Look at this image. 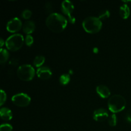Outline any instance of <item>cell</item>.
<instances>
[{
    "label": "cell",
    "mask_w": 131,
    "mask_h": 131,
    "mask_svg": "<svg viewBox=\"0 0 131 131\" xmlns=\"http://www.w3.org/2000/svg\"><path fill=\"white\" fill-rule=\"evenodd\" d=\"M46 24L49 30L54 33H61L67 26V20L58 13H52L47 17Z\"/></svg>",
    "instance_id": "cell-1"
},
{
    "label": "cell",
    "mask_w": 131,
    "mask_h": 131,
    "mask_svg": "<svg viewBox=\"0 0 131 131\" xmlns=\"http://www.w3.org/2000/svg\"><path fill=\"white\" fill-rule=\"evenodd\" d=\"M83 28L86 32L88 33H98L102 26V20L96 17H88L83 22Z\"/></svg>",
    "instance_id": "cell-2"
},
{
    "label": "cell",
    "mask_w": 131,
    "mask_h": 131,
    "mask_svg": "<svg viewBox=\"0 0 131 131\" xmlns=\"http://www.w3.org/2000/svg\"><path fill=\"white\" fill-rule=\"evenodd\" d=\"M109 110L114 113L123 111L126 106V101L120 95H114L111 97L107 102Z\"/></svg>",
    "instance_id": "cell-3"
},
{
    "label": "cell",
    "mask_w": 131,
    "mask_h": 131,
    "mask_svg": "<svg viewBox=\"0 0 131 131\" xmlns=\"http://www.w3.org/2000/svg\"><path fill=\"white\" fill-rule=\"evenodd\" d=\"M35 74V69L31 65H20L17 70V75L20 80L23 81H30L33 79Z\"/></svg>",
    "instance_id": "cell-4"
},
{
    "label": "cell",
    "mask_w": 131,
    "mask_h": 131,
    "mask_svg": "<svg viewBox=\"0 0 131 131\" xmlns=\"http://www.w3.org/2000/svg\"><path fill=\"white\" fill-rule=\"evenodd\" d=\"M24 43V37L20 34H14L6 39L5 44L6 48L11 51H17L20 49Z\"/></svg>",
    "instance_id": "cell-5"
},
{
    "label": "cell",
    "mask_w": 131,
    "mask_h": 131,
    "mask_svg": "<svg viewBox=\"0 0 131 131\" xmlns=\"http://www.w3.org/2000/svg\"><path fill=\"white\" fill-rule=\"evenodd\" d=\"M12 101L14 104L18 107H26L30 104L31 98L28 95L24 93H17L14 95L12 98Z\"/></svg>",
    "instance_id": "cell-6"
},
{
    "label": "cell",
    "mask_w": 131,
    "mask_h": 131,
    "mask_svg": "<svg viewBox=\"0 0 131 131\" xmlns=\"http://www.w3.org/2000/svg\"><path fill=\"white\" fill-rule=\"evenodd\" d=\"M74 10V6L71 1L65 0L61 3V10L65 15H67L69 22L71 24H74L75 22V17L72 15Z\"/></svg>",
    "instance_id": "cell-7"
},
{
    "label": "cell",
    "mask_w": 131,
    "mask_h": 131,
    "mask_svg": "<svg viewBox=\"0 0 131 131\" xmlns=\"http://www.w3.org/2000/svg\"><path fill=\"white\" fill-rule=\"evenodd\" d=\"M22 23L19 18L15 17L8 22L6 24V29L10 33H15L21 29Z\"/></svg>",
    "instance_id": "cell-8"
},
{
    "label": "cell",
    "mask_w": 131,
    "mask_h": 131,
    "mask_svg": "<svg viewBox=\"0 0 131 131\" xmlns=\"http://www.w3.org/2000/svg\"><path fill=\"white\" fill-rule=\"evenodd\" d=\"M93 119L97 122H103L108 119L109 115L107 110L103 108H99L94 111L93 115Z\"/></svg>",
    "instance_id": "cell-9"
},
{
    "label": "cell",
    "mask_w": 131,
    "mask_h": 131,
    "mask_svg": "<svg viewBox=\"0 0 131 131\" xmlns=\"http://www.w3.org/2000/svg\"><path fill=\"white\" fill-rule=\"evenodd\" d=\"M37 74L40 79L42 80H47L51 77L52 72L51 69L47 67H41L37 69Z\"/></svg>",
    "instance_id": "cell-10"
},
{
    "label": "cell",
    "mask_w": 131,
    "mask_h": 131,
    "mask_svg": "<svg viewBox=\"0 0 131 131\" xmlns=\"http://www.w3.org/2000/svg\"><path fill=\"white\" fill-rule=\"evenodd\" d=\"M96 92L98 93L99 95L103 99L108 98L111 95L110 89L106 86L99 85L96 88Z\"/></svg>",
    "instance_id": "cell-11"
},
{
    "label": "cell",
    "mask_w": 131,
    "mask_h": 131,
    "mask_svg": "<svg viewBox=\"0 0 131 131\" xmlns=\"http://www.w3.org/2000/svg\"><path fill=\"white\" fill-rule=\"evenodd\" d=\"M23 29L24 33L28 35L34 32L35 29V24L32 20H27L23 25Z\"/></svg>",
    "instance_id": "cell-12"
},
{
    "label": "cell",
    "mask_w": 131,
    "mask_h": 131,
    "mask_svg": "<svg viewBox=\"0 0 131 131\" xmlns=\"http://www.w3.org/2000/svg\"><path fill=\"white\" fill-rule=\"evenodd\" d=\"M0 115L2 120L5 121H9L12 118V113L10 109L7 107H2L0 110Z\"/></svg>",
    "instance_id": "cell-13"
},
{
    "label": "cell",
    "mask_w": 131,
    "mask_h": 131,
    "mask_svg": "<svg viewBox=\"0 0 131 131\" xmlns=\"http://www.w3.org/2000/svg\"><path fill=\"white\" fill-rule=\"evenodd\" d=\"M120 15L122 19H127L129 17L130 14V8L128 6V5L127 4H124V5H122L120 8Z\"/></svg>",
    "instance_id": "cell-14"
},
{
    "label": "cell",
    "mask_w": 131,
    "mask_h": 131,
    "mask_svg": "<svg viewBox=\"0 0 131 131\" xmlns=\"http://www.w3.org/2000/svg\"><path fill=\"white\" fill-rule=\"evenodd\" d=\"M9 58V53L6 49H1L0 50V63L1 64L5 63Z\"/></svg>",
    "instance_id": "cell-15"
},
{
    "label": "cell",
    "mask_w": 131,
    "mask_h": 131,
    "mask_svg": "<svg viewBox=\"0 0 131 131\" xmlns=\"http://www.w3.org/2000/svg\"><path fill=\"white\" fill-rule=\"evenodd\" d=\"M45 60H46V58H45L44 56H36V57L35 58L34 60H33V65H34V66L36 67H41V66H42L43 64V63H44Z\"/></svg>",
    "instance_id": "cell-16"
},
{
    "label": "cell",
    "mask_w": 131,
    "mask_h": 131,
    "mask_svg": "<svg viewBox=\"0 0 131 131\" xmlns=\"http://www.w3.org/2000/svg\"><path fill=\"white\" fill-rule=\"evenodd\" d=\"M70 81V77L69 74H62L61 76L60 77L59 79V81H60V84L61 85H66V84H69V83Z\"/></svg>",
    "instance_id": "cell-17"
},
{
    "label": "cell",
    "mask_w": 131,
    "mask_h": 131,
    "mask_svg": "<svg viewBox=\"0 0 131 131\" xmlns=\"http://www.w3.org/2000/svg\"><path fill=\"white\" fill-rule=\"evenodd\" d=\"M107 121H108V124L110 126H116V124H117V118H116V116L115 114H113L108 118Z\"/></svg>",
    "instance_id": "cell-18"
},
{
    "label": "cell",
    "mask_w": 131,
    "mask_h": 131,
    "mask_svg": "<svg viewBox=\"0 0 131 131\" xmlns=\"http://www.w3.org/2000/svg\"><path fill=\"white\" fill-rule=\"evenodd\" d=\"M110 11L107 10H102V11L100 12L99 18L101 20H104V19H107V18L110 17Z\"/></svg>",
    "instance_id": "cell-19"
},
{
    "label": "cell",
    "mask_w": 131,
    "mask_h": 131,
    "mask_svg": "<svg viewBox=\"0 0 131 131\" xmlns=\"http://www.w3.org/2000/svg\"><path fill=\"white\" fill-rule=\"evenodd\" d=\"M31 15L32 12H31V10H28V9L23 10V12L21 13V17L24 19H29L31 17Z\"/></svg>",
    "instance_id": "cell-20"
},
{
    "label": "cell",
    "mask_w": 131,
    "mask_h": 131,
    "mask_svg": "<svg viewBox=\"0 0 131 131\" xmlns=\"http://www.w3.org/2000/svg\"><path fill=\"white\" fill-rule=\"evenodd\" d=\"M12 126L8 124H3L0 126V131H12Z\"/></svg>",
    "instance_id": "cell-21"
},
{
    "label": "cell",
    "mask_w": 131,
    "mask_h": 131,
    "mask_svg": "<svg viewBox=\"0 0 131 131\" xmlns=\"http://www.w3.org/2000/svg\"><path fill=\"white\" fill-rule=\"evenodd\" d=\"M33 41H34V40H33V37L31 36L30 35H27L26 37L25 43L26 45L27 46H28V47H30V46L33 44Z\"/></svg>",
    "instance_id": "cell-22"
},
{
    "label": "cell",
    "mask_w": 131,
    "mask_h": 131,
    "mask_svg": "<svg viewBox=\"0 0 131 131\" xmlns=\"http://www.w3.org/2000/svg\"><path fill=\"white\" fill-rule=\"evenodd\" d=\"M0 106H3L6 100V94L3 90H1V95H0Z\"/></svg>",
    "instance_id": "cell-23"
},
{
    "label": "cell",
    "mask_w": 131,
    "mask_h": 131,
    "mask_svg": "<svg viewBox=\"0 0 131 131\" xmlns=\"http://www.w3.org/2000/svg\"><path fill=\"white\" fill-rule=\"evenodd\" d=\"M126 119L128 122H131V110H129L126 114Z\"/></svg>",
    "instance_id": "cell-24"
},
{
    "label": "cell",
    "mask_w": 131,
    "mask_h": 131,
    "mask_svg": "<svg viewBox=\"0 0 131 131\" xmlns=\"http://www.w3.org/2000/svg\"><path fill=\"white\" fill-rule=\"evenodd\" d=\"M0 42H1V45H0V46H1V47H2L4 44V40H3V38H1V40H0Z\"/></svg>",
    "instance_id": "cell-25"
},
{
    "label": "cell",
    "mask_w": 131,
    "mask_h": 131,
    "mask_svg": "<svg viewBox=\"0 0 131 131\" xmlns=\"http://www.w3.org/2000/svg\"><path fill=\"white\" fill-rule=\"evenodd\" d=\"M126 2H128V3H130V6H131V1H125Z\"/></svg>",
    "instance_id": "cell-26"
}]
</instances>
